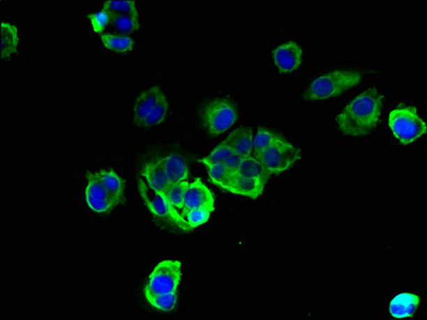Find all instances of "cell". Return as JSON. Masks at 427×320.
<instances>
[{
    "label": "cell",
    "instance_id": "83f0119b",
    "mask_svg": "<svg viewBox=\"0 0 427 320\" xmlns=\"http://www.w3.org/2000/svg\"><path fill=\"white\" fill-rule=\"evenodd\" d=\"M88 19H89L92 31L96 32L98 35H102L108 24H110V14L104 9L96 12V13L90 14Z\"/></svg>",
    "mask_w": 427,
    "mask_h": 320
},
{
    "label": "cell",
    "instance_id": "44dd1931",
    "mask_svg": "<svg viewBox=\"0 0 427 320\" xmlns=\"http://www.w3.org/2000/svg\"><path fill=\"white\" fill-rule=\"evenodd\" d=\"M237 174L246 176V177L262 179L266 183L270 177V174L264 169V166L253 155L248 156V157H244L242 159L241 166H240Z\"/></svg>",
    "mask_w": 427,
    "mask_h": 320
},
{
    "label": "cell",
    "instance_id": "e0dca14e",
    "mask_svg": "<svg viewBox=\"0 0 427 320\" xmlns=\"http://www.w3.org/2000/svg\"><path fill=\"white\" fill-rule=\"evenodd\" d=\"M96 175L110 195H113L117 204L121 203L123 201L126 185L117 172L112 169H103L97 172Z\"/></svg>",
    "mask_w": 427,
    "mask_h": 320
},
{
    "label": "cell",
    "instance_id": "ac0fdd59",
    "mask_svg": "<svg viewBox=\"0 0 427 320\" xmlns=\"http://www.w3.org/2000/svg\"><path fill=\"white\" fill-rule=\"evenodd\" d=\"M1 35V58L8 59L17 53L20 45L19 29L13 24L3 21L0 27Z\"/></svg>",
    "mask_w": 427,
    "mask_h": 320
},
{
    "label": "cell",
    "instance_id": "8fae6325",
    "mask_svg": "<svg viewBox=\"0 0 427 320\" xmlns=\"http://www.w3.org/2000/svg\"><path fill=\"white\" fill-rule=\"evenodd\" d=\"M200 207L210 208L214 211L216 199L209 187L204 185L202 179H196L188 183L184 190L183 211Z\"/></svg>",
    "mask_w": 427,
    "mask_h": 320
},
{
    "label": "cell",
    "instance_id": "9c48e42d",
    "mask_svg": "<svg viewBox=\"0 0 427 320\" xmlns=\"http://www.w3.org/2000/svg\"><path fill=\"white\" fill-rule=\"evenodd\" d=\"M85 203L90 211L105 215L114 211L118 205L113 195L106 190L96 173H88L85 187Z\"/></svg>",
    "mask_w": 427,
    "mask_h": 320
},
{
    "label": "cell",
    "instance_id": "52a82bcc",
    "mask_svg": "<svg viewBox=\"0 0 427 320\" xmlns=\"http://www.w3.org/2000/svg\"><path fill=\"white\" fill-rule=\"evenodd\" d=\"M182 280V263L178 259H164L150 272L144 287V296L178 291Z\"/></svg>",
    "mask_w": 427,
    "mask_h": 320
},
{
    "label": "cell",
    "instance_id": "5bb4252c",
    "mask_svg": "<svg viewBox=\"0 0 427 320\" xmlns=\"http://www.w3.org/2000/svg\"><path fill=\"white\" fill-rule=\"evenodd\" d=\"M420 298L414 294L402 293L395 296L389 304V312L394 318H408L416 313Z\"/></svg>",
    "mask_w": 427,
    "mask_h": 320
},
{
    "label": "cell",
    "instance_id": "4fadbf2b",
    "mask_svg": "<svg viewBox=\"0 0 427 320\" xmlns=\"http://www.w3.org/2000/svg\"><path fill=\"white\" fill-rule=\"evenodd\" d=\"M158 160L172 185L181 183V182H188L186 179L188 176V166L182 156L172 154L165 157L158 158Z\"/></svg>",
    "mask_w": 427,
    "mask_h": 320
},
{
    "label": "cell",
    "instance_id": "5b68a950",
    "mask_svg": "<svg viewBox=\"0 0 427 320\" xmlns=\"http://www.w3.org/2000/svg\"><path fill=\"white\" fill-rule=\"evenodd\" d=\"M253 156L271 175L284 173L292 169L294 163L301 158V150L280 136L271 145Z\"/></svg>",
    "mask_w": 427,
    "mask_h": 320
},
{
    "label": "cell",
    "instance_id": "ba28073f",
    "mask_svg": "<svg viewBox=\"0 0 427 320\" xmlns=\"http://www.w3.org/2000/svg\"><path fill=\"white\" fill-rule=\"evenodd\" d=\"M237 110L232 102L226 99H212L200 111L202 125L211 136L225 133L236 123Z\"/></svg>",
    "mask_w": 427,
    "mask_h": 320
},
{
    "label": "cell",
    "instance_id": "484cf974",
    "mask_svg": "<svg viewBox=\"0 0 427 320\" xmlns=\"http://www.w3.org/2000/svg\"><path fill=\"white\" fill-rule=\"evenodd\" d=\"M212 213H214V211L210 208L200 207L183 211L182 215H183L184 219L188 222L191 229L194 230L196 227H202L204 223H207Z\"/></svg>",
    "mask_w": 427,
    "mask_h": 320
},
{
    "label": "cell",
    "instance_id": "6da1fadb",
    "mask_svg": "<svg viewBox=\"0 0 427 320\" xmlns=\"http://www.w3.org/2000/svg\"><path fill=\"white\" fill-rule=\"evenodd\" d=\"M384 97L373 87L350 102L336 117L340 133L350 137H362L372 133L382 117Z\"/></svg>",
    "mask_w": 427,
    "mask_h": 320
},
{
    "label": "cell",
    "instance_id": "9a60e30c",
    "mask_svg": "<svg viewBox=\"0 0 427 320\" xmlns=\"http://www.w3.org/2000/svg\"><path fill=\"white\" fill-rule=\"evenodd\" d=\"M142 176L149 187L159 193H163L172 185L158 159L149 160L142 166Z\"/></svg>",
    "mask_w": 427,
    "mask_h": 320
},
{
    "label": "cell",
    "instance_id": "2e32d148",
    "mask_svg": "<svg viewBox=\"0 0 427 320\" xmlns=\"http://www.w3.org/2000/svg\"><path fill=\"white\" fill-rule=\"evenodd\" d=\"M266 184V182L262 179H253V177H246V176L237 174L232 193L244 195L250 199H257L262 195Z\"/></svg>",
    "mask_w": 427,
    "mask_h": 320
},
{
    "label": "cell",
    "instance_id": "d6986e66",
    "mask_svg": "<svg viewBox=\"0 0 427 320\" xmlns=\"http://www.w3.org/2000/svg\"><path fill=\"white\" fill-rule=\"evenodd\" d=\"M209 179L214 185L232 193L237 174L230 171L224 163H206Z\"/></svg>",
    "mask_w": 427,
    "mask_h": 320
},
{
    "label": "cell",
    "instance_id": "f546056e",
    "mask_svg": "<svg viewBox=\"0 0 427 320\" xmlns=\"http://www.w3.org/2000/svg\"><path fill=\"white\" fill-rule=\"evenodd\" d=\"M242 159H244V158H242L241 156L232 153L230 157H227V159H226L223 163L227 169H230V171L237 174V172L239 170L240 166H241Z\"/></svg>",
    "mask_w": 427,
    "mask_h": 320
},
{
    "label": "cell",
    "instance_id": "7a4b0ae2",
    "mask_svg": "<svg viewBox=\"0 0 427 320\" xmlns=\"http://www.w3.org/2000/svg\"><path fill=\"white\" fill-rule=\"evenodd\" d=\"M361 80H362V73L358 71L338 70V71L329 72L314 78L310 81L304 97L308 101H324L356 87L361 83Z\"/></svg>",
    "mask_w": 427,
    "mask_h": 320
},
{
    "label": "cell",
    "instance_id": "7402d4cb",
    "mask_svg": "<svg viewBox=\"0 0 427 320\" xmlns=\"http://www.w3.org/2000/svg\"><path fill=\"white\" fill-rule=\"evenodd\" d=\"M110 24L120 35H129L138 31L140 27V16L112 15Z\"/></svg>",
    "mask_w": 427,
    "mask_h": 320
},
{
    "label": "cell",
    "instance_id": "f1b7e54d",
    "mask_svg": "<svg viewBox=\"0 0 427 320\" xmlns=\"http://www.w3.org/2000/svg\"><path fill=\"white\" fill-rule=\"evenodd\" d=\"M232 153L234 152L225 143H222L218 145L216 149L212 150L211 153L207 157L202 158L200 161L204 165H206V163H223Z\"/></svg>",
    "mask_w": 427,
    "mask_h": 320
},
{
    "label": "cell",
    "instance_id": "4316f807",
    "mask_svg": "<svg viewBox=\"0 0 427 320\" xmlns=\"http://www.w3.org/2000/svg\"><path fill=\"white\" fill-rule=\"evenodd\" d=\"M280 136L272 133L266 128H258L257 133L254 135V139H253V155L260 153L269 145H271Z\"/></svg>",
    "mask_w": 427,
    "mask_h": 320
},
{
    "label": "cell",
    "instance_id": "cb8c5ba5",
    "mask_svg": "<svg viewBox=\"0 0 427 320\" xmlns=\"http://www.w3.org/2000/svg\"><path fill=\"white\" fill-rule=\"evenodd\" d=\"M103 9L112 15H138L135 1L120 0V1H105Z\"/></svg>",
    "mask_w": 427,
    "mask_h": 320
},
{
    "label": "cell",
    "instance_id": "8992f818",
    "mask_svg": "<svg viewBox=\"0 0 427 320\" xmlns=\"http://www.w3.org/2000/svg\"><path fill=\"white\" fill-rule=\"evenodd\" d=\"M138 190H140L142 201L145 203L146 207L148 208V211L151 213V215H153L158 219L170 222L176 227H179L181 231H191V227L188 225L182 214L176 211L175 208L168 203L163 193H159V192H156V190L150 188L142 176L138 179Z\"/></svg>",
    "mask_w": 427,
    "mask_h": 320
},
{
    "label": "cell",
    "instance_id": "d4e9b609",
    "mask_svg": "<svg viewBox=\"0 0 427 320\" xmlns=\"http://www.w3.org/2000/svg\"><path fill=\"white\" fill-rule=\"evenodd\" d=\"M186 185H188V182L172 184L163 192L164 197L166 198L168 203L175 208L176 211H179V213L180 211H182V213H183V195Z\"/></svg>",
    "mask_w": 427,
    "mask_h": 320
},
{
    "label": "cell",
    "instance_id": "30bf717a",
    "mask_svg": "<svg viewBox=\"0 0 427 320\" xmlns=\"http://www.w3.org/2000/svg\"><path fill=\"white\" fill-rule=\"evenodd\" d=\"M274 61L278 71L290 73L300 67L304 60V48L294 41H287L280 44L274 49Z\"/></svg>",
    "mask_w": 427,
    "mask_h": 320
},
{
    "label": "cell",
    "instance_id": "ffe728a7",
    "mask_svg": "<svg viewBox=\"0 0 427 320\" xmlns=\"http://www.w3.org/2000/svg\"><path fill=\"white\" fill-rule=\"evenodd\" d=\"M101 42L107 51L116 54L131 53L135 46L131 37L120 33H103Z\"/></svg>",
    "mask_w": 427,
    "mask_h": 320
},
{
    "label": "cell",
    "instance_id": "277c9868",
    "mask_svg": "<svg viewBox=\"0 0 427 320\" xmlns=\"http://www.w3.org/2000/svg\"><path fill=\"white\" fill-rule=\"evenodd\" d=\"M388 124L393 136L402 144L412 143L426 134V123L417 108L411 106L391 110Z\"/></svg>",
    "mask_w": 427,
    "mask_h": 320
},
{
    "label": "cell",
    "instance_id": "603a6c76",
    "mask_svg": "<svg viewBox=\"0 0 427 320\" xmlns=\"http://www.w3.org/2000/svg\"><path fill=\"white\" fill-rule=\"evenodd\" d=\"M148 303L153 309L160 312H172L177 307L178 293L156 294V295H145Z\"/></svg>",
    "mask_w": 427,
    "mask_h": 320
},
{
    "label": "cell",
    "instance_id": "7c38bea8",
    "mask_svg": "<svg viewBox=\"0 0 427 320\" xmlns=\"http://www.w3.org/2000/svg\"><path fill=\"white\" fill-rule=\"evenodd\" d=\"M253 134L252 128L239 127L232 131L230 135L224 140L225 143L234 154L242 158L253 155Z\"/></svg>",
    "mask_w": 427,
    "mask_h": 320
},
{
    "label": "cell",
    "instance_id": "3957f363",
    "mask_svg": "<svg viewBox=\"0 0 427 320\" xmlns=\"http://www.w3.org/2000/svg\"><path fill=\"white\" fill-rule=\"evenodd\" d=\"M170 113V105L163 90L152 87L137 96L133 106V120L140 127L161 125Z\"/></svg>",
    "mask_w": 427,
    "mask_h": 320
}]
</instances>
